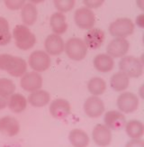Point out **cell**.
I'll list each match as a JSON object with an SVG mask.
<instances>
[{
	"instance_id": "6",
	"label": "cell",
	"mask_w": 144,
	"mask_h": 147,
	"mask_svg": "<svg viewBox=\"0 0 144 147\" xmlns=\"http://www.w3.org/2000/svg\"><path fill=\"white\" fill-rule=\"evenodd\" d=\"M75 22L81 29H92L96 23L93 11L87 7H80L75 12Z\"/></svg>"
},
{
	"instance_id": "24",
	"label": "cell",
	"mask_w": 144,
	"mask_h": 147,
	"mask_svg": "<svg viewBox=\"0 0 144 147\" xmlns=\"http://www.w3.org/2000/svg\"><path fill=\"white\" fill-rule=\"evenodd\" d=\"M26 99L23 95L19 93L11 95V98L8 101V107L11 111L15 113H21L26 108Z\"/></svg>"
},
{
	"instance_id": "8",
	"label": "cell",
	"mask_w": 144,
	"mask_h": 147,
	"mask_svg": "<svg viewBox=\"0 0 144 147\" xmlns=\"http://www.w3.org/2000/svg\"><path fill=\"white\" fill-rule=\"evenodd\" d=\"M84 111L91 118L99 117L104 111V105L101 98L93 96L87 98L84 104Z\"/></svg>"
},
{
	"instance_id": "27",
	"label": "cell",
	"mask_w": 144,
	"mask_h": 147,
	"mask_svg": "<svg viewBox=\"0 0 144 147\" xmlns=\"http://www.w3.org/2000/svg\"><path fill=\"white\" fill-rule=\"evenodd\" d=\"M26 69H27V64L25 61L20 58V57L15 56V63L13 67H12V69L8 71V73L11 76H14V77H20L25 73Z\"/></svg>"
},
{
	"instance_id": "29",
	"label": "cell",
	"mask_w": 144,
	"mask_h": 147,
	"mask_svg": "<svg viewBox=\"0 0 144 147\" xmlns=\"http://www.w3.org/2000/svg\"><path fill=\"white\" fill-rule=\"evenodd\" d=\"M15 56L9 54H1L0 55V69L5 71H9L15 63Z\"/></svg>"
},
{
	"instance_id": "11",
	"label": "cell",
	"mask_w": 144,
	"mask_h": 147,
	"mask_svg": "<svg viewBox=\"0 0 144 147\" xmlns=\"http://www.w3.org/2000/svg\"><path fill=\"white\" fill-rule=\"evenodd\" d=\"M70 104L68 100L57 98L53 100L50 106V113L55 118H65L70 114Z\"/></svg>"
},
{
	"instance_id": "28",
	"label": "cell",
	"mask_w": 144,
	"mask_h": 147,
	"mask_svg": "<svg viewBox=\"0 0 144 147\" xmlns=\"http://www.w3.org/2000/svg\"><path fill=\"white\" fill-rule=\"evenodd\" d=\"M15 90V85L9 79L2 78L0 79V95L4 97H8V96L13 95Z\"/></svg>"
},
{
	"instance_id": "30",
	"label": "cell",
	"mask_w": 144,
	"mask_h": 147,
	"mask_svg": "<svg viewBox=\"0 0 144 147\" xmlns=\"http://www.w3.org/2000/svg\"><path fill=\"white\" fill-rule=\"evenodd\" d=\"M55 7L60 12H68L75 5V0H54Z\"/></svg>"
},
{
	"instance_id": "5",
	"label": "cell",
	"mask_w": 144,
	"mask_h": 147,
	"mask_svg": "<svg viewBox=\"0 0 144 147\" xmlns=\"http://www.w3.org/2000/svg\"><path fill=\"white\" fill-rule=\"evenodd\" d=\"M29 65L36 72L44 71L51 65V59L43 51H34L29 57Z\"/></svg>"
},
{
	"instance_id": "7",
	"label": "cell",
	"mask_w": 144,
	"mask_h": 147,
	"mask_svg": "<svg viewBox=\"0 0 144 147\" xmlns=\"http://www.w3.org/2000/svg\"><path fill=\"white\" fill-rule=\"evenodd\" d=\"M118 108L123 113L130 114L137 110L139 107V98L131 92H125L121 94L117 99Z\"/></svg>"
},
{
	"instance_id": "17",
	"label": "cell",
	"mask_w": 144,
	"mask_h": 147,
	"mask_svg": "<svg viewBox=\"0 0 144 147\" xmlns=\"http://www.w3.org/2000/svg\"><path fill=\"white\" fill-rule=\"evenodd\" d=\"M94 66L98 71L108 72L114 68L115 61L113 57L108 54H98L94 59Z\"/></svg>"
},
{
	"instance_id": "19",
	"label": "cell",
	"mask_w": 144,
	"mask_h": 147,
	"mask_svg": "<svg viewBox=\"0 0 144 147\" xmlns=\"http://www.w3.org/2000/svg\"><path fill=\"white\" fill-rule=\"evenodd\" d=\"M51 100V95L45 90L33 91L28 97L29 103L35 107H42L46 106Z\"/></svg>"
},
{
	"instance_id": "22",
	"label": "cell",
	"mask_w": 144,
	"mask_h": 147,
	"mask_svg": "<svg viewBox=\"0 0 144 147\" xmlns=\"http://www.w3.org/2000/svg\"><path fill=\"white\" fill-rule=\"evenodd\" d=\"M110 85L115 91H123L129 86V77L120 71L114 74L110 80Z\"/></svg>"
},
{
	"instance_id": "9",
	"label": "cell",
	"mask_w": 144,
	"mask_h": 147,
	"mask_svg": "<svg viewBox=\"0 0 144 147\" xmlns=\"http://www.w3.org/2000/svg\"><path fill=\"white\" fill-rule=\"evenodd\" d=\"M20 85L22 88H23L25 91H36L42 86V78L41 74L36 71H31L23 74Z\"/></svg>"
},
{
	"instance_id": "26",
	"label": "cell",
	"mask_w": 144,
	"mask_h": 147,
	"mask_svg": "<svg viewBox=\"0 0 144 147\" xmlns=\"http://www.w3.org/2000/svg\"><path fill=\"white\" fill-rule=\"evenodd\" d=\"M11 41L9 24L5 18L0 17V46L5 45Z\"/></svg>"
},
{
	"instance_id": "32",
	"label": "cell",
	"mask_w": 144,
	"mask_h": 147,
	"mask_svg": "<svg viewBox=\"0 0 144 147\" xmlns=\"http://www.w3.org/2000/svg\"><path fill=\"white\" fill-rule=\"evenodd\" d=\"M83 2L87 8H96L98 6L102 5L104 1V0H84Z\"/></svg>"
},
{
	"instance_id": "4",
	"label": "cell",
	"mask_w": 144,
	"mask_h": 147,
	"mask_svg": "<svg viewBox=\"0 0 144 147\" xmlns=\"http://www.w3.org/2000/svg\"><path fill=\"white\" fill-rule=\"evenodd\" d=\"M134 24L129 18H119L111 23L109 33L115 37L124 38L133 33Z\"/></svg>"
},
{
	"instance_id": "23",
	"label": "cell",
	"mask_w": 144,
	"mask_h": 147,
	"mask_svg": "<svg viewBox=\"0 0 144 147\" xmlns=\"http://www.w3.org/2000/svg\"><path fill=\"white\" fill-rule=\"evenodd\" d=\"M125 129H126V133L130 138L133 140H138L143 135L144 126L141 121L131 120L125 125Z\"/></svg>"
},
{
	"instance_id": "14",
	"label": "cell",
	"mask_w": 144,
	"mask_h": 147,
	"mask_svg": "<svg viewBox=\"0 0 144 147\" xmlns=\"http://www.w3.org/2000/svg\"><path fill=\"white\" fill-rule=\"evenodd\" d=\"M46 52L51 55H59L63 53L65 43L62 38L58 34L49 35L44 42Z\"/></svg>"
},
{
	"instance_id": "20",
	"label": "cell",
	"mask_w": 144,
	"mask_h": 147,
	"mask_svg": "<svg viewBox=\"0 0 144 147\" xmlns=\"http://www.w3.org/2000/svg\"><path fill=\"white\" fill-rule=\"evenodd\" d=\"M68 140L73 146L85 147L89 144V137L87 134L80 129H74L70 133Z\"/></svg>"
},
{
	"instance_id": "25",
	"label": "cell",
	"mask_w": 144,
	"mask_h": 147,
	"mask_svg": "<svg viewBox=\"0 0 144 147\" xmlns=\"http://www.w3.org/2000/svg\"><path fill=\"white\" fill-rule=\"evenodd\" d=\"M87 88H88L89 92L93 96H99V95H102L105 91L106 83L103 79L96 77V78H92L88 81Z\"/></svg>"
},
{
	"instance_id": "10",
	"label": "cell",
	"mask_w": 144,
	"mask_h": 147,
	"mask_svg": "<svg viewBox=\"0 0 144 147\" xmlns=\"http://www.w3.org/2000/svg\"><path fill=\"white\" fill-rule=\"evenodd\" d=\"M129 42L124 38H115V39L112 40L110 43L107 45L106 48V52L108 55L111 57H123L129 51Z\"/></svg>"
},
{
	"instance_id": "18",
	"label": "cell",
	"mask_w": 144,
	"mask_h": 147,
	"mask_svg": "<svg viewBox=\"0 0 144 147\" xmlns=\"http://www.w3.org/2000/svg\"><path fill=\"white\" fill-rule=\"evenodd\" d=\"M51 27L55 34H64L68 29V24L66 22V17L62 13H54L51 16Z\"/></svg>"
},
{
	"instance_id": "33",
	"label": "cell",
	"mask_w": 144,
	"mask_h": 147,
	"mask_svg": "<svg viewBox=\"0 0 144 147\" xmlns=\"http://www.w3.org/2000/svg\"><path fill=\"white\" fill-rule=\"evenodd\" d=\"M8 105V99L7 97L0 95V109H4L5 107H7Z\"/></svg>"
},
{
	"instance_id": "3",
	"label": "cell",
	"mask_w": 144,
	"mask_h": 147,
	"mask_svg": "<svg viewBox=\"0 0 144 147\" xmlns=\"http://www.w3.org/2000/svg\"><path fill=\"white\" fill-rule=\"evenodd\" d=\"M65 52L73 61H81L86 56L87 47L84 41L79 38L73 37L65 44Z\"/></svg>"
},
{
	"instance_id": "13",
	"label": "cell",
	"mask_w": 144,
	"mask_h": 147,
	"mask_svg": "<svg viewBox=\"0 0 144 147\" xmlns=\"http://www.w3.org/2000/svg\"><path fill=\"white\" fill-rule=\"evenodd\" d=\"M104 123L106 126L113 130H121L126 125V118L123 113L111 110L104 115Z\"/></svg>"
},
{
	"instance_id": "31",
	"label": "cell",
	"mask_w": 144,
	"mask_h": 147,
	"mask_svg": "<svg viewBox=\"0 0 144 147\" xmlns=\"http://www.w3.org/2000/svg\"><path fill=\"white\" fill-rule=\"evenodd\" d=\"M24 0H5V5L10 10H17L24 5Z\"/></svg>"
},
{
	"instance_id": "15",
	"label": "cell",
	"mask_w": 144,
	"mask_h": 147,
	"mask_svg": "<svg viewBox=\"0 0 144 147\" xmlns=\"http://www.w3.org/2000/svg\"><path fill=\"white\" fill-rule=\"evenodd\" d=\"M20 131L19 122L13 117L7 116L0 119V132L7 136H15Z\"/></svg>"
},
{
	"instance_id": "21",
	"label": "cell",
	"mask_w": 144,
	"mask_h": 147,
	"mask_svg": "<svg viewBox=\"0 0 144 147\" xmlns=\"http://www.w3.org/2000/svg\"><path fill=\"white\" fill-rule=\"evenodd\" d=\"M37 16H38V11L33 4H25L22 8L21 17L23 24L27 25H33L36 20Z\"/></svg>"
},
{
	"instance_id": "2",
	"label": "cell",
	"mask_w": 144,
	"mask_h": 147,
	"mask_svg": "<svg viewBox=\"0 0 144 147\" xmlns=\"http://www.w3.org/2000/svg\"><path fill=\"white\" fill-rule=\"evenodd\" d=\"M119 69L130 78H139L143 73L142 63L133 56L123 57L119 62Z\"/></svg>"
},
{
	"instance_id": "12",
	"label": "cell",
	"mask_w": 144,
	"mask_h": 147,
	"mask_svg": "<svg viewBox=\"0 0 144 147\" xmlns=\"http://www.w3.org/2000/svg\"><path fill=\"white\" fill-rule=\"evenodd\" d=\"M93 140L97 145L106 146L112 141V133L109 127L98 124L95 126L92 133Z\"/></svg>"
},
{
	"instance_id": "1",
	"label": "cell",
	"mask_w": 144,
	"mask_h": 147,
	"mask_svg": "<svg viewBox=\"0 0 144 147\" xmlns=\"http://www.w3.org/2000/svg\"><path fill=\"white\" fill-rule=\"evenodd\" d=\"M16 46L21 50H29L36 42L35 35L25 25H16L13 31Z\"/></svg>"
},
{
	"instance_id": "16",
	"label": "cell",
	"mask_w": 144,
	"mask_h": 147,
	"mask_svg": "<svg viewBox=\"0 0 144 147\" xmlns=\"http://www.w3.org/2000/svg\"><path fill=\"white\" fill-rule=\"evenodd\" d=\"M104 41V32L99 28H94L87 31L85 34V43L90 49H97L102 45Z\"/></svg>"
}]
</instances>
